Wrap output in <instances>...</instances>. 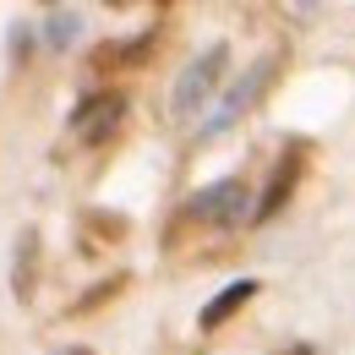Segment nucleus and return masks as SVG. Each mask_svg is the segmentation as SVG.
<instances>
[{
  "mask_svg": "<svg viewBox=\"0 0 355 355\" xmlns=\"http://www.w3.org/2000/svg\"><path fill=\"white\" fill-rule=\"evenodd\" d=\"M246 202H252L246 180L230 175V180H214V186L191 191V197H186V219H191V224H214V230H230V224L246 219Z\"/></svg>",
  "mask_w": 355,
  "mask_h": 355,
  "instance_id": "f257e3e1",
  "label": "nucleus"
},
{
  "mask_svg": "<svg viewBox=\"0 0 355 355\" xmlns=\"http://www.w3.org/2000/svg\"><path fill=\"white\" fill-rule=\"evenodd\" d=\"M224 66H230V44H208L186 71H180V83H175V98H170V110H175V121H191V110L208 98V93L219 88V77H224Z\"/></svg>",
  "mask_w": 355,
  "mask_h": 355,
  "instance_id": "f03ea898",
  "label": "nucleus"
},
{
  "mask_svg": "<svg viewBox=\"0 0 355 355\" xmlns=\"http://www.w3.org/2000/svg\"><path fill=\"white\" fill-rule=\"evenodd\" d=\"M268 83H273V55H268V60H257V66L246 71V83H235V88L224 93V98H219V110H214V115L202 121V132H197V137H219V132H230V126H235V121H241V115H246V110H252V104L263 98Z\"/></svg>",
  "mask_w": 355,
  "mask_h": 355,
  "instance_id": "7ed1b4c3",
  "label": "nucleus"
},
{
  "mask_svg": "<svg viewBox=\"0 0 355 355\" xmlns=\"http://www.w3.org/2000/svg\"><path fill=\"white\" fill-rule=\"evenodd\" d=\"M121 115H126V98H121V93H88V98L71 110V137L88 142V148H98V142H110V137L121 132Z\"/></svg>",
  "mask_w": 355,
  "mask_h": 355,
  "instance_id": "20e7f679",
  "label": "nucleus"
},
{
  "mask_svg": "<svg viewBox=\"0 0 355 355\" xmlns=\"http://www.w3.org/2000/svg\"><path fill=\"white\" fill-rule=\"evenodd\" d=\"M301 170H306V159L301 153H284V164L273 170V180H268V191L257 197V208H252V219L257 224H268L284 202H290V191H295V180H301Z\"/></svg>",
  "mask_w": 355,
  "mask_h": 355,
  "instance_id": "39448f33",
  "label": "nucleus"
},
{
  "mask_svg": "<svg viewBox=\"0 0 355 355\" xmlns=\"http://www.w3.org/2000/svg\"><path fill=\"white\" fill-rule=\"evenodd\" d=\"M257 290H263L257 279H235V284H224V295H214V301L202 306V328H224V322H230L235 311L246 306V301H252Z\"/></svg>",
  "mask_w": 355,
  "mask_h": 355,
  "instance_id": "423d86ee",
  "label": "nucleus"
},
{
  "mask_svg": "<svg viewBox=\"0 0 355 355\" xmlns=\"http://www.w3.org/2000/svg\"><path fill=\"white\" fill-rule=\"evenodd\" d=\"M33 279H39V235L28 230V235L17 241V273H11L17 301H28V295H33Z\"/></svg>",
  "mask_w": 355,
  "mask_h": 355,
  "instance_id": "0eeeda50",
  "label": "nucleus"
},
{
  "mask_svg": "<svg viewBox=\"0 0 355 355\" xmlns=\"http://www.w3.org/2000/svg\"><path fill=\"white\" fill-rule=\"evenodd\" d=\"M77 39V11H49V44H71Z\"/></svg>",
  "mask_w": 355,
  "mask_h": 355,
  "instance_id": "6e6552de",
  "label": "nucleus"
},
{
  "mask_svg": "<svg viewBox=\"0 0 355 355\" xmlns=\"http://www.w3.org/2000/svg\"><path fill=\"white\" fill-rule=\"evenodd\" d=\"M33 49V33H28V22H17V39H11V55H28Z\"/></svg>",
  "mask_w": 355,
  "mask_h": 355,
  "instance_id": "1a4fd4ad",
  "label": "nucleus"
},
{
  "mask_svg": "<svg viewBox=\"0 0 355 355\" xmlns=\"http://www.w3.org/2000/svg\"><path fill=\"white\" fill-rule=\"evenodd\" d=\"M290 355H311V345H295V350H290Z\"/></svg>",
  "mask_w": 355,
  "mask_h": 355,
  "instance_id": "9d476101",
  "label": "nucleus"
},
{
  "mask_svg": "<svg viewBox=\"0 0 355 355\" xmlns=\"http://www.w3.org/2000/svg\"><path fill=\"white\" fill-rule=\"evenodd\" d=\"M66 355H93V350H83V345H77V350H66Z\"/></svg>",
  "mask_w": 355,
  "mask_h": 355,
  "instance_id": "9b49d317",
  "label": "nucleus"
}]
</instances>
